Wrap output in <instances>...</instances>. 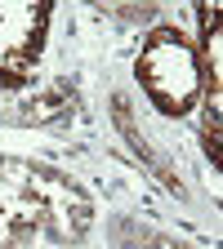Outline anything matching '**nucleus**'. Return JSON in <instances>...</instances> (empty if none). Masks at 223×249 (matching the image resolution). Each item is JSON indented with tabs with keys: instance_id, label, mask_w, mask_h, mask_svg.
Returning <instances> with one entry per match:
<instances>
[{
	"instance_id": "f257e3e1",
	"label": "nucleus",
	"mask_w": 223,
	"mask_h": 249,
	"mask_svg": "<svg viewBox=\"0 0 223 249\" xmlns=\"http://www.w3.org/2000/svg\"><path fill=\"white\" fill-rule=\"evenodd\" d=\"M94 227L89 192L62 169L0 156V249L81 245Z\"/></svg>"
},
{
	"instance_id": "7ed1b4c3",
	"label": "nucleus",
	"mask_w": 223,
	"mask_h": 249,
	"mask_svg": "<svg viewBox=\"0 0 223 249\" xmlns=\"http://www.w3.org/2000/svg\"><path fill=\"white\" fill-rule=\"evenodd\" d=\"M45 0H0V89H14L31 76V67L45 53Z\"/></svg>"
},
{
	"instance_id": "f03ea898",
	"label": "nucleus",
	"mask_w": 223,
	"mask_h": 249,
	"mask_svg": "<svg viewBox=\"0 0 223 249\" xmlns=\"http://www.w3.org/2000/svg\"><path fill=\"white\" fill-rule=\"evenodd\" d=\"M134 76H139V89L147 93V103L161 116H174V120L192 111L201 89H205L201 58L179 27L147 31V40L134 58Z\"/></svg>"
},
{
	"instance_id": "20e7f679",
	"label": "nucleus",
	"mask_w": 223,
	"mask_h": 249,
	"mask_svg": "<svg viewBox=\"0 0 223 249\" xmlns=\"http://www.w3.org/2000/svg\"><path fill=\"white\" fill-rule=\"evenodd\" d=\"M112 245L116 249H197V245H187L161 227H147L139 223V218H121V223L112 227Z\"/></svg>"
},
{
	"instance_id": "39448f33",
	"label": "nucleus",
	"mask_w": 223,
	"mask_h": 249,
	"mask_svg": "<svg viewBox=\"0 0 223 249\" xmlns=\"http://www.w3.org/2000/svg\"><path fill=\"white\" fill-rule=\"evenodd\" d=\"M201 49L210 58V93H219V71H223V62H219V5H201Z\"/></svg>"
}]
</instances>
